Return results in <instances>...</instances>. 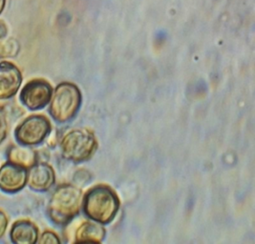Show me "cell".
<instances>
[{"instance_id":"1","label":"cell","mask_w":255,"mask_h":244,"mask_svg":"<svg viewBox=\"0 0 255 244\" xmlns=\"http://www.w3.org/2000/svg\"><path fill=\"white\" fill-rule=\"evenodd\" d=\"M119 209L120 199L111 187L99 184L83 195L82 212L90 221L108 224L115 219Z\"/></svg>"},{"instance_id":"2","label":"cell","mask_w":255,"mask_h":244,"mask_svg":"<svg viewBox=\"0 0 255 244\" xmlns=\"http://www.w3.org/2000/svg\"><path fill=\"white\" fill-rule=\"evenodd\" d=\"M83 195L81 189L64 183L55 189L47 206V214L53 223L63 226L75 219L82 209Z\"/></svg>"},{"instance_id":"3","label":"cell","mask_w":255,"mask_h":244,"mask_svg":"<svg viewBox=\"0 0 255 244\" xmlns=\"http://www.w3.org/2000/svg\"><path fill=\"white\" fill-rule=\"evenodd\" d=\"M59 149L63 159L70 163H84L93 157L98 149V140L89 129H71L61 137Z\"/></svg>"},{"instance_id":"4","label":"cell","mask_w":255,"mask_h":244,"mask_svg":"<svg viewBox=\"0 0 255 244\" xmlns=\"http://www.w3.org/2000/svg\"><path fill=\"white\" fill-rule=\"evenodd\" d=\"M81 102L82 94L79 87L72 82H61L54 89L49 113L56 122L63 124L77 116Z\"/></svg>"},{"instance_id":"5","label":"cell","mask_w":255,"mask_h":244,"mask_svg":"<svg viewBox=\"0 0 255 244\" xmlns=\"http://www.w3.org/2000/svg\"><path fill=\"white\" fill-rule=\"evenodd\" d=\"M50 119L42 115H32L24 119L14 130V138L18 144L24 146H37L51 134Z\"/></svg>"},{"instance_id":"6","label":"cell","mask_w":255,"mask_h":244,"mask_svg":"<svg viewBox=\"0 0 255 244\" xmlns=\"http://www.w3.org/2000/svg\"><path fill=\"white\" fill-rule=\"evenodd\" d=\"M54 89L43 79H35L27 82L19 94L20 102L31 111L41 110L50 103Z\"/></svg>"},{"instance_id":"7","label":"cell","mask_w":255,"mask_h":244,"mask_svg":"<svg viewBox=\"0 0 255 244\" xmlns=\"http://www.w3.org/2000/svg\"><path fill=\"white\" fill-rule=\"evenodd\" d=\"M28 169L14 163H4L0 167V190L4 193L14 194L27 185Z\"/></svg>"},{"instance_id":"8","label":"cell","mask_w":255,"mask_h":244,"mask_svg":"<svg viewBox=\"0 0 255 244\" xmlns=\"http://www.w3.org/2000/svg\"><path fill=\"white\" fill-rule=\"evenodd\" d=\"M23 81L20 70L9 61L0 62V100L12 98Z\"/></svg>"},{"instance_id":"9","label":"cell","mask_w":255,"mask_h":244,"mask_svg":"<svg viewBox=\"0 0 255 244\" xmlns=\"http://www.w3.org/2000/svg\"><path fill=\"white\" fill-rule=\"evenodd\" d=\"M56 182V174L51 165L36 163L28 169L27 186L32 191L43 193L49 191Z\"/></svg>"},{"instance_id":"10","label":"cell","mask_w":255,"mask_h":244,"mask_svg":"<svg viewBox=\"0 0 255 244\" xmlns=\"http://www.w3.org/2000/svg\"><path fill=\"white\" fill-rule=\"evenodd\" d=\"M10 238L13 244H35L39 238L38 228L33 221L19 220L12 224Z\"/></svg>"},{"instance_id":"11","label":"cell","mask_w":255,"mask_h":244,"mask_svg":"<svg viewBox=\"0 0 255 244\" xmlns=\"http://www.w3.org/2000/svg\"><path fill=\"white\" fill-rule=\"evenodd\" d=\"M106 231L103 224L96 221L82 222L75 233V243H102L105 240Z\"/></svg>"},{"instance_id":"12","label":"cell","mask_w":255,"mask_h":244,"mask_svg":"<svg viewBox=\"0 0 255 244\" xmlns=\"http://www.w3.org/2000/svg\"><path fill=\"white\" fill-rule=\"evenodd\" d=\"M7 159L10 163L23 166L29 169L37 163V157L31 147L24 145H12L7 152Z\"/></svg>"},{"instance_id":"13","label":"cell","mask_w":255,"mask_h":244,"mask_svg":"<svg viewBox=\"0 0 255 244\" xmlns=\"http://www.w3.org/2000/svg\"><path fill=\"white\" fill-rule=\"evenodd\" d=\"M20 52L19 42L12 37L0 39V58H15Z\"/></svg>"},{"instance_id":"14","label":"cell","mask_w":255,"mask_h":244,"mask_svg":"<svg viewBox=\"0 0 255 244\" xmlns=\"http://www.w3.org/2000/svg\"><path fill=\"white\" fill-rule=\"evenodd\" d=\"M37 244H60V240L56 233L45 231L38 238Z\"/></svg>"},{"instance_id":"15","label":"cell","mask_w":255,"mask_h":244,"mask_svg":"<svg viewBox=\"0 0 255 244\" xmlns=\"http://www.w3.org/2000/svg\"><path fill=\"white\" fill-rule=\"evenodd\" d=\"M8 132V123L5 112L2 108H0V144L5 140Z\"/></svg>"},{"instance_id":"16","label":"cell","mask_w":255,"mask_h":244,"mask_svg":"<svg viewBox=\"0 0 255 244\" xmlns=\"http://www.w3.org/2000/svg\"><path fill=\"white\" fill-rule=\"evenodd\" d=\"M8 224H9V220L6 214L0 210V239L4 237L6 230L8 228Z\"/></svg>"},{"instance_id":"17","label":"cell","mask_w":255,"mask_h":244,"mask_svg":"<svg viewBox=\"0 0 255 244\" xmlns=\"http://www.w3.org/2000/svg\"><path fill=\"white\" fill-rule=\"evenodd\" d=\"M8 34V27L5 21L0 19V39H3Z\"/></svg>"},{"instance_id":"18","label":"cell","mask_w":255,"mask_h":244,"mask_svg":"<svg viewBox=\"0 0 255 244\" xmlns=\"http://www.w3.org/2000/svg\"><path fill=\"white\" fill-rule=\"evenodd\" d=\"M6 5V0H0V13L3 12Z\"/></svg>"}]
</instances>
